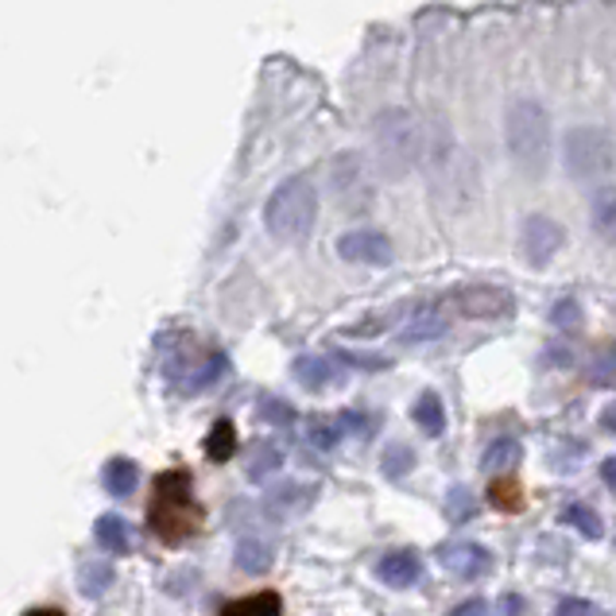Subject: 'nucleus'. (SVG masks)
Returning a JSON list of instances; mask_svg holds the SVG:
<instances>
[{
  "mask_svg": "<svg viewBox=\"0 0 616 616\" xmlns=\"http://www.w3.org/2000/svg\"><path fill=\"white\" fill-rule=\"evenodd\" d=\"M147 528L159 535L163 543H187L202 528V505L194 500V485H190L187 470H167L155 477L152 505H147Z\"/></svg>",
  "mask_w": 616,
  "mask_h": 616,
  "instance_id": "1",
  "label": "nucleus"
},
{
  "mask_svg": "<svg viewBox=\"0 0 616 616\" xmlns=\"http://www.w3.org/2000/svg\"><path fill=\"white\" fill-rule=\"evenodd\" d=\"M505 137H508V155H512L516 171L528 179H543L550 163V117L540 102H516L505 117Z\"/></svg>",
  "mask_w": 616,
  "mask_h": 616,
  "instance_id": "2",
  "label": "nucleus"
},
{
  "mask_svg": "<svg viewBox=\"0 0 616 616\" xmlns=\"http://www.w3.org/2000/svg\"><path fill=\"white\" fill-rule=\"evenodd\" d=\"M372 147H377V163L388 179L407 175L423 152V129L415 112L407 109H384L372 120Z\"/></svg>",
  "mask_w": 616,
  "mask_h": 616,
  "instance_id": "3",
  "label": "nucleus"
},
{
  "mask_svg": "<svg viewBox=\"0 0 616 616\" xmlns=\"http://www.w3.org/2000/svg\"><path fill=\"white\" fill-rule=\"evenodd\" d=\"M318 217V194L307 179H287L283 187H275V194L264 205V225L275 240L283 245H299L315 233Z\"/></svg>",
  "mask_w": 616,
  "mask_h": 616,
  "instance_id": "4",
  "label": "nucleus"
},
{
  "mask_svg": "<svg viewBox=\"0 0 616 616\" xmlns=\"http://www.w3.org/2000/svg\"><path fill=\"white\" fill-rule=\"evenodd\" d=\"M562 163L570 179L578 182H605L616 171V144L597 125H578L562 140Z\"/></svg>",
  "mask_w": 616,
  "mask_h": 616,
  "instance_id": "5",
  "label": "nucleus"
},
{
  "mask_svg": "<svg viewBox=\"0 0 616 616\" xmlns=\"http://www.w3.org/2000/svg\"><path fill=\"white\" fill-rule=\"evenodd\" d=\"M562 240H566V229L555 217L531 214L520 233V257L528 260L531 268H547L550 260L558 257V249H562Z\"/></svg>",
  "mask_w": 616,
  "mask_h": 616,
  "instance_id": "6",
  "label": "nucleus"
},
{
  "mask_svg": "<svg viewBox=\"0 0 616 616\" xmlns=\"http://www.w3.org/2000/svg\"><path fill=\"white\" fill-rule=\"evenodd\" d=\"M337 257L350 260V264H368V268H384L395 260V245L377 229H353L337 240Z\"/></svg>",
  "mask_w": 616,
  "mask_h": 616,
  "instance_id": "7",
  "label": "nucleus"
},
{
  "mask_svg": "<svg viewBox=\"0 0 616 616\" xmlns=\"http://www.w3.org/2000/svg\"><path fill=\"white\" fill-rule=\"evenodd\" d=\"M438 562L454 578H462V582H477V578H485L493 570V555L481 543H442L438 547Z\"/></svg>",
  "mask_w": 616,
  "mask_h": 616,
  "instance_id": "8",
  "label": "nucleus"
},
{
  "mask_svg": "<svg viewBox=\"0 0 616 616\" xmlns=\"http://www.w3.org/2000/svg\"><path fill=\"white\" fill-rule=\"evenodd\" d=\"M454 303L465 318H505V315H512V295H508L505 287H488V283L458 292Z\"/></svg>",
  "mask_w": 616,
  "mask_h": 616,
  "instance_id": "9",
  "label": "nucleus"
},
{
  "mask_svg": "<svg viewBox=\"0 0 616 616\" xmlns=\"http://www.w3.org/2000/svg\"><path fill=\"white\" fill-rule=\"evenodd\" d=\"M377 573L380 582L392 585V590H407V585H415L423 578V558L415 550H392V555L380 558Z\"/></svg>",
  "mask_w": 616,
  "mask_h": 616,
  "instance_id": "10",
  "label": "nucleus"
},
{
  "mask_svg": "<svg viewBox=\"0 0 616 616\" xmlns=\"http://www.w3.org/2000/svg\"><path fill=\"white\" fill-rule=\"evenodd\" d=\"M446 315L438 307H419L415 315H411V322L403 325L400 330V337L407 345H415V342H435V337H442L446 334Z\"/></svg>",
  "mask_w": 616,
  "mask_h": 616,
  "instance_id": "11",
  "label": "nucleus"
},
{
  "mask_svg": "<svg viewBox=\"0 0 616 616\" xmlns=\"http://www.w3.org/2000/svg\"><path fill=\"white\" fill-rule=\"evenodd\" d=\"M337 377H342V372H337V365L330 357H299L295 360V380H299L303 388H310V392H322V388H330Z\"/></svg>",
  "mask_w": 616,
  "mask_h": 616,
  "instance_id": "12",
  "label": "nucleus"
},
{
  "mask_svg": "<svg viewBox=\"0 0 616 616\" xmlns=\"http://www.w3.org/2000/svg\"><path fill=\"white\" fill-rule=\"evenodd\" d=\"M102 485L109 497H129V493H137V485H140L137 462H132V458H112L102 470Z\"/></svg>",
  "mask_w": 616,
  "mask_h": 616,
  "instance_id": "13",
  "label": "nucleus"
},
{
  "mask_svg": "<svg viewBox=\"0 0 616 616\" xmlns=\"http://www.w3.org/2000/svg\"><path fill=\"white\" fill-rule=\"evenodd\" d=\"M94 540H97V547H105L109 555H129L132 550V531L120 516H102V520L94 523Z\"/></svg>",
  "mask_w": 616,
  "mask_h": 616,
  "instance_id": "14",
  "label": "nucleus"
},
{
  "mask_svg": "<svg viewBox=\"0 0 616 616\" xmlns=\"http://www.w3.org/2000/svg\"><path fill=\"white\" fill-rule=\"evenodd\" d=\"M411 419H415V427L427 430L430 438L446 435V407L442 400H438L435 392H423L419 400H415V407H411Z\"/></svg>",
  "mask_w": 616,
  "mask_h": 616,
  "instance_id": "15",
  "label": "nucleus"
},
{
  "mask_svg": "<svg viewBox=\"0 0 616 616\" xmlns=\"http://www.w3.org/2000/svg\"><path fill=\"white\" fill-rule=\"evenodd\" d=\"M590 214H593V229L616 245V187H601L590 202Z\"/></svg>",
  "mask_w": 616,
  "mask_h": 616,
  "instance_id": "16",
  "label": "nucleus"
},
{
  "mask_svg": "<svg viewBox=\"0 0 616 616\" xmlns=\"http://www.w3.org/2000/svg\"><path fill=\"white\" fill-rule=\"evenodd\" d=\"M523 462V446L516 438H497V442L485 450V470L488 473H512Z\"/></svg>",
  "mask_w": 616,
  "mask_h": 616,
  "instance_id": "17",
  "label": "nucleus"
},
{
  "mask_svg": "<svg viewBox=\"0 0 616 616\" xmlns=\"http://www.w3.org/2000/svg\"><path fill=\"white\" fill-rule=\"evenodd\" d=\"M562 523H570V528L578 531V535H585L590 543H597L601 535H605V523H601L597 508H590V505H566Z\"/></svg>",
  "mask_w": 616,
  "mask_h": 616,
  "instance_id": "18",
  "label": "nucleus"
},
{
  "mask_svg": "<svg viewBox=\"0 0 616 616\" xmlns=\"http://www.w3.org/2000/svg\"><path fill=\"white\" fill-rule=\"evenodd\" d=\"M233 562H237V570H245V573L257 578V573L272 570V547H268L264 540H245L237 547V558H233Z\"/></svg>",
  "mask_w": 616,
  "mask_h": 616,
  "instance_id": "19",
  "label": "nucleus"
},
{
  "mask_svg": "<svg viewBox=\"0 0 616 616\" xmlns=\"http://www.w3.org/2000/svg\"><path fill=\"white\" fill-rule=\"evenodd\" d=\"M280 608H283L280 593H268V590H264V593H252V597L225 605L222 616H280Z\"/></svg>",
  "mask_w": 616,
  "mask_h": 616,
  "instance_id": "20",
  "label": "nucleus"
},
{
  "mask_svg": "<svg viewBox=\"0 0 616 616\" xmlns=\"http://www.w3.org/2000/svg\"><path fill=\"white\" fill-rule=\"evenodd\" d=\"M233 450H237V430H233L229 419L214 423V430H210V438H205V454H210V462H229Z\"/></svg>",
  "mask_w": 616,
  "mask_h": 616,
  "instance_id": "21",
  "label": "nucleus"
},
{
  "mask_svg": "<svg viewBox=\"0 0 616 616\" xmlns=\"http://www.w3.org/2000/svg\"><path fill=\"white\" fill-rule=\"evenodd\" d=\"M109 585H112V570L105 562H86L82 573H78V590L86 593V597H102Z\"/></svg>",
  "mask_w": 616,
  "mask_h": 616,
  "instance_id": "22",
  "label": "nucleus"
},
{
  "mask_svg": "<svg viewBox=\"0 0 616 616\" xmlns=\"http://www.w3.org/2000/svg\"><path fill=\"white\" fill-rule=\"evenodd\" d=\"M283 465V450L272 442H257L252 446V465H249V477L252 481H264L268 473H275Z\"/></svg>",
  "mask_w": 616,
  "mask_h": 616,
  "instance_id": "23",
  "label": "nucleus"
},
{
  "mask_svg": "<svg viewBox=\"0 0 616 616\" xmlns=\"http://www.w3.org/2000/svg\"><path fill=\"white\" fill-rule=\"evenodd\" d=\"M342 423L337 419H310L307 423V442L318 446V450H334L337 442H342Z\"/></svg>",
  "mask_w": 616,
  "mask_h": 616,
  "instance_id": "24",
  "label": "nucleus"
},
{
  "mask_svg": "<svg viewBox=\"0 0 616 616\" xmlns=\"http://www.w3.org/2000/svg\"><path fill=\"white\" fill-rule=\"evenodd\" d=\"M380 470H384L388 481L407 477V473L415 470V450H411V446H392V450L384 454V465H380Z\"/></svg>",
  "mask_w": 616,
  "mask_h": 616,
  "instance_id": "25",
  "label": "nucleus"
},
{
  "mask_svg": "<svg viewBox=\"0 0 616 616\" xmlns=\"http://www.w3.org/2000/svg\"><path fill=\"white\" fill-rule=\"evenodd\" d=\"M590 384H616V345L597 353V360L590 365Z\"/></svg>",
  "mask_w": 616,
  "mask_h": 616,
  "instance_id": "26",
  "label": "nucleus"
},
{
  "mask_svg": "<svg viewBox=\"0 0 616 616\" xmlns=\"http://www.w3.org/2000/svg\"><path fill=\"white\" fill-rule=\"evenodd\" d=\"M488 497H493V505L505 508V512H516V508H523V493L516 481H497V485L488 488Z\"/></svg>",
  "mask_w": 616,
  "mask_h": 616,
  "instance_id": "27",
  "label": "nucleus"
},
{
  "mask_svg": "<svg viewBox=\"0 0 616 616\" xmlns=\"http://www.w3.org/2000/svg\"><path fill=\"white\" fill-rule=\"evenodd\" d=\"M473 512H477V505H473V497L465 493V488H450V493H446V516H450L454 523L470 520Z\"/></svg>",
  "mask_w": 616,
  "mask_h": 616,
  "instance_id": "28",
  "label": "nucleus"
},
{
  "mask_svg": "<svg viewBox=\"0 0 616 616\" xmlns=\"http://www.w3.org/2000/svg\"><path fill=\"white\" fill-rule=\"evenodd\" d=\"M550 322L562 325V330H573V325L582 322V307H578V303H573V299L555 303V310H550Z\"/></svg>",
  "mask_w": 616,
  "mask_h": 616,
  "instance_id": "29",
  "label": "nucleus"
},
{
  "mask_svg": "<svg viewBox=\"0 0 616 616\" xmlns=\"http://www.w3.org/2000/svg\"><path fill=\"white\" fill-rule=\"evenodd\" d=\"M555 616H601V613H597V605H593V601L570 597V601H562V605L555 608Z\"/></svg>",
  "mask_w": 616,
  "mask_h": 616,
  "instance_id": "30",
  "label": "nucleus"
},
{
  "mask_svg": "<svg viewBox=\"0 0 616 616\" xmlns=\"http://www.w3.org/2000/svg\"><path fill=\"white\" fill-rule=\"evenodd\" d=\"M260 415H264L268 423H280V427H287V423L295 419L292 407H287V403H272V400L260 403Z\"/></svg>",
  "mask_w": 616,
  "mask_h": 616,
  "instance_id": "31",
  "label": "nucleus"
},
{
  "mask_svg": "<svg viewBox=\"0 0 616 616\" xmlns=\"http://www.w3.org/2000/svg\"><path fill=\"white\" fill-rule=\"evenodd\" d=\"M450 616H488V605L485 601H465V605H458V608H450Z\"/></svg>",
  "mask_w": 616,
  "mask_h": 616,
  "instance_id": "32",
  "label": "nucleus"
},
{
  "mask_svg": "<svg viewBox=\"0 0 616 616\" xmlns=\"http://www.w3.org/2000/svg\"><path fill=\"white\" fill-rule=\"evenodd\" d=\"M523 613V601L516 597V593H508V597L497 601V616H520Z\"/></svg>",
  "mask_w": 616,
  "mask_h": 616,
  "instance_id": "33",
  "label": "nucleus"
},
{
  "mask_svg": "<svg viewBox=\"0 0 616 616\" xmlns=\"http://www.w3.org/2000/svg\"><path fill=\"white\" fill-rule=\"evenodd\" d=\"M601 481H605L608 488H613L616 493V454L613 458H605V462H601Z\"/></svg>",
  "mask_w": 616,
  "mask_h": 616,
  "instance_id": "34",
  "label": "nucleus"
},
{
  "mask_svg": "<svg viewBox=\"0 0 616 616\" xmlns=\"http://www.w3.org/2000/svg\"><path fill=\"white\" fill-rule=\"evenodd\" d=\"M601 430H608V435H616V403H608V407L601 411Z\"/></svg>",
  "mask_w": 616,
  "mask_h": 616,
  "instance_id": "35",
  "label": "nucleus"
},
{
  "mask_svg": "<svg viewBox=\"0 0 616 616\" xmlns=\"http://www.w3.org/2000/svg\"><path fill=\"white\" fill-rule=\"evenodd\" d=\"M24 616H67V613H59V608H32V613H24Z\"/></svg>",
  "mask_w": 616,
  "mask_h": 616,
  "instance_id": "36",
  "label": "nucleus"
}]
</instances>
